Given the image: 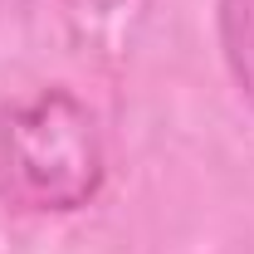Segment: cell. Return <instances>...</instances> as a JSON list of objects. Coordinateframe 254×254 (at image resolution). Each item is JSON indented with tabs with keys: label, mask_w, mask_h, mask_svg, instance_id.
<instances>
[{
	"label": "cell",
	"mask_w": 254,
	"mask_h": 254,
	"mask_svg": "<svg viewBox=\"0 0 254 254\" xmlns=\"http://www.w3.org/2000/svg\"><path fill=\"white\" fill-rule=\"evenodd\" d=\"M0 152L15 195L34 210H78L103 181L93 113L64 88L15 108L0 132Z\"/></svg>",
	"instance_id": "obj_1"
},
{
	"label": "cell",
	"mask_w": 254,
	"mask_h": 254,
	"mask_svg": "<svg viewBox=\"0 0 254 254\" xmlns=\"http://www.w3.org/2000/svg\"><path fill=\"white\" fill-rule=\"evenodd\" d=\"M215 30H220L225 68H230V78L240 83V93L254 108V0H220Z\"/></svg>",
	"instance_id": "obj_2"
}]
</instances>
